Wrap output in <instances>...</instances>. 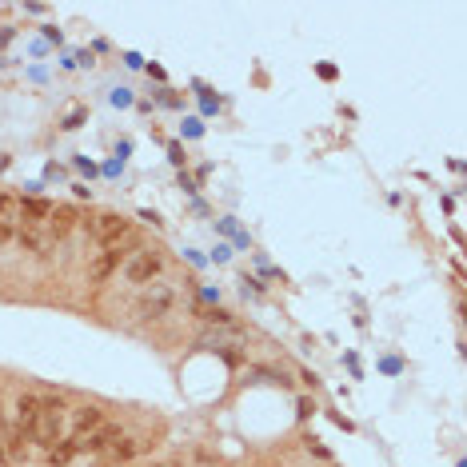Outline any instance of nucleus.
I'll list each match as a JSON object with an SVG mask.
<instances>
[{"label":"nucleus","mask_w":467,"mask_h":467,"mask_svg":"<svg viewBox=\"0 0 467 467\" xmlns=\"http://www.w3.org/2000/svg\"><path fill=\"white\" fill-rule=\"evenodd\" d=\"M37 443H44V447H56L64 435V404L60 399H40V411H37V423H32V431H28Z\"/></svg>","instance_id":"nucleus-1"},{"label":"nucleus","mask_w":467,"mask_h":467,"mask_svg":"<svg viewBox=\"0 0 467 467\" xmlns=\"http://www.w3.org/2000/svg\"><path fill=\"white\" fill-rule=\"evenodd\" d=\"M128 232H132V224L124 220V216H116V212H104V216H96V220L88 224V236L104 248H120V240Z\"/></svg>","instance_id":"nucleus-2"},{"label":"nucleus","mask_w":467,"mask_h":467,"mask_svg":"<svg viewBox=\"0 0 467 467\" xmlns=\"http://www.w3.org/2000/svg\"><path fill=\"white\" fill-rule=\"evenodd\" d=\"M168 312H172V288H168V283H152V288H144V295L136 300V316H140V320H160Z\"/></svg>","instance_id":"nucleus-3"},{"label":"nucleus","mask_w":467,"mask_h":467,"mask_svg":"<svg viewBox=\"0 0 467 467\" xmlns=\"http://www.w3.org/2000/svg\"><path fill=\"white\" fill-rule=\"evenodd\" d=\"M160 252H136L132 260H128V264H124V276H128V283H148L152 280V276H160Z\"/></svg>","instance_id":"nucleus-4"},{"label":"nucleus","mask_w":467,"mask_h":467,"mask_svg":"<svg viewBox=\"0 0 467 467\" xmlns=\"http://www.w3.org/2000/svg\"><path fill=\"white\" fill-rule=\"evenodd\" d=\"M100 423H104V411H100V407H80L76 419H72V440H68V443L88 440L92 431H100Z\"/></svg>","instance_id":"nucleus-5"},{"label":"nucleus","mask_w":467,"mask_h":467,"mask_svg":"<svg viewBox=\"0 0 467 467\" xmlns=\"http://www.w3.org/2000/svg\"><path fill=\"white\" fill-rule=\"evenodd\" d=\"M116 268H120V248H104V252L88 264V283H104Z\"/></svg>","instance_id":"nucleus-6"},{"label":"nucleus","mask_w":467,"mask_h":467,"mask_svg":"<svg viewBox=\"0 0 467 467\" xmlns=\"http://www.w3.org/2000/svg\"><path fill=\"white\" fill-rule=\"evenodd\" d=\"M20 228V200L16 196H0V240H8V236Z\"/></svg>","instance_id":"nucleus-7"},{"label":"nucleus","mask_w":467,"mask_h":467,"mask_svg":"<svg viewBox=\"0 0 467 467\" xmlns=\"http://www.w3.org/2000/svg\"><path fill=\"white\" fill-rule=\"evenodd\" d=\"M72 228H76V208H68V204L52 208V216H49V236L52 240H64Z\"/></svg>","instance_id":"nucleus-8"},{"label":"nucleus","mask_w":467,"mask_h":467,"mask_svg":"<svg viewBox=\"0 0 467 467\" xmlns=\"http://www.w3.org/2000/svg\"><path fill=\"white\" fill-rule=\"evenodd\" d=\"M37 411H40V399L37 395H20V404H16V428L25 431H32V423H37Z\"/></svg>","instance_id":"nucleus-9"},{"label":"nucleus","mask_w":467,"mask_h":467,"mask_svg":"<svg viewBox=\"0 0 467 467\" xmlns=\"http://www.w3.org/2000/svg\"><path fill=\"white\" fill-rule=\"evenodd\" d=\"M148 443L144 440H128V443H116V447H112V463H128V459H132V455H140L144 452Z\"/></svg>","instance_id":"nucleus-10"},{"label":"nucleus","mask_w":467,"mask_h":467,"mask_svg":"<svg viewBox=\"0 0 467 467\" xmlns=\"http://www.w3.org/2000/svg\"><path fill=\"white\" fill-rule=\"evenodd\" d=\"M72 455H76L72 443H60V447H49V463H52V467H64L68 459H72Z\"/></svg>","instance_id":"nucleus-11"},{"label":"nucleus","mask_w":467,"mask_h":467,"mask_svg":"<svg viewBox=\"0 0 467 467\" xmlns=\"http://www.w3.org/2000/svg\"><path fill=\"white\" fill-rule=\"evenodd\" d=\"M84 116H88L84 108H76L72 116H68V120H64V128H68V132H72V128H80V124H84Z\"/></svg>","instance_id":"nucleus-12"},{"label":"nucleus","mask_w":467,"mask_h":467,"mask_svg":"<svg viewBox=\"0 0 467 467\" xmlns=\"http://www.w3.org/2000/svg\"><path fill=\"white\" fill-rule=\"evenodd\" d=\"M0 463H8V447H4V416H0Z\"/></svg>","instance_id":"nucleus-13"},{"label":"nucleus","mask_w":467,"mask_h":467,"mask_svg":"<svg viewBox=\"0 0 467 467\" xmlns=\"http://www.w3.org/2000/svg\"><path fill=\"white\" fill-rule=\"evenodd\" d=\"M152 467H168V463H152Z\"/></svg>","instance_id":"nucleus-14"}]
</instances>
